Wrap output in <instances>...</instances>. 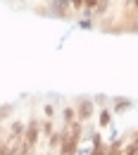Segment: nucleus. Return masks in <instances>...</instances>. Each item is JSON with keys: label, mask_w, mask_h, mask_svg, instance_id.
I'll return each instance as SVG.
<instances>
[{"label": "nucleus", "mask_w": 138, "mask_h": 155, "mask_svg": "<svg viewBox=\"0 0 138 155\" xmlns=\"http://www.w3.org/2000/svg\"><path fill=\"white\" fill-rule=\"evenodd\" d=\"M40 115H34L26 119V129H24V143L29 146V150H38V143H40Z\"/></svg>", "instance_id": "f257e3e1"}, {"label": "nucleus", "mask_w": 138, "mask_h": 155, "mask_svg": "<svg viewBox=\"0 0 138 155\" xmlns=\"http://www.w3.org/2000/svg\"><path fill=\"white\" fill-rule=\"evenodd\" d=\"M74 107H76V117H79V122L88 124V122L95 119L98 107H95L93 98H76V100H74Z\"/></svg>", "instance_id": "f03ea898"}, {"label": "nucleus", "mask_w": 138, "mask_h": 155, "mask_svg": "<svg viewBox=\"0 0 138 155\" xmlns=\"http://www.w3.org/2000/svg\"><path fill=\"white\" fill-rule=\"evenodd\" d=\"M110 107H112V112H114V115H126L129 110H133V107H136V103H133L131 98L114 96V98H110Z\"/></svg>", "instance_id": "20e7f679"}, {"label": "nucleus", "mask_w": 138, "mask_h": 155, "mask_svg": "<svg viewBox=\"0 0 138 155\" xmlns=\"http://www.w3.org/2000/svg\"><path fill=\"white\" fill-rule=\"evenodd\" d=\"M83 10V0H72V12L76 15V12H81Z\"/></svg>", "instance_id": "9d476101"}, {"label": "nucleus", "mask_w": 138, "mask_h": 155, "mask_svg": "<svg viewBox=\"0 0 138 155\" xmlns=\"http://www.w3.org/2000/svg\"><path fill=\"white\" fill-rule=\"evenodd\" d=\"M124 7H131V10H138V0H124Z\"/></svg>", "instance_id": "9b49d317"}, {"label": "nucleus", "mask_w": 138, "mask_h": 155, "mask_svg": "<svg viewBox=\"0 0 138 155\" xmlns=\"http://www.w3.org/2000/svg\"><path fill=\"white\" fill-rule=\"evenodd\" d=\"M57 117H59V122L57 124H62V127H72L79 117H76V107L72 105V103H62L57 107Z\"/></svg>", "instance_id": "7ed1b4c3"}, {"label": "nucleus", "mask_w": 138, "mask_h": 155, "mask_svg": "<svg viewBox=\"0 0 138 155\" xmlns=\"http://www.w3.org/2000/svg\"><path fill=\"white\" fill-rule=\"evenodd\" d=\"M124 146H126V136H119L117 141L107 143V155H124Z\"/></svg>", "instance_id": "423d86ee"}, {"label": "nucleus", "mask_w": 138, "mask_h": 155, "mask_svg": "<svg viewBox=\"0 0 138 155\" xmlns=\"http://www.w3.org/2000/svg\"><path fill=\"white\" fill-rule=\"evenodd\" d=\"M93 103H95V107H105V105H110V98L107 96H95Z\"/></svg>", "instance_id": "1a4fd4ad"}, {"label": "nucleus", "mask_w": 138, "mask_h": 155, "mask_svg": "<svg viewBox=\"0 0 138 155\" xmlns=\"http://www.w3.org/2000/svg\"><path fill=\"white\" fill-rule=\"evenodd\" d=\"M76 26L83 29V31H93V29H95V21H93V19H79V21H76Z\"/></svg>", "instance_id": "6e6552de"}, {"label": "nucleus", "mask_w": 138, "mask_h": 155, "mask_svg": "<svg viewBox=\"0 0 138 155\" xmlns=\"http://www.w3.org/2000/svg\"><path fill=\"white\" fill-rule=\"evenodd\" d=\"M40 117H45V119H57V105H55V103H43Z\"/></svg>", "instance_id": "0eeeda50"}, {"label": "nucleus", "mask_w": 138, "mask_h": 155, "mask_svg": "<svg viewBox=\"0 0 138 155\" xmlns=\"http://www.w3.org/2000/svg\"><path fill=\"white\" fill-rule=\"evenodd\" d=\"M112 122H114V112H112V107H110V105L98 107V112H95V127H98L100 131H102V129H107Z\"/></svg>", "instance_id": "39448f33"}]
</instances>
